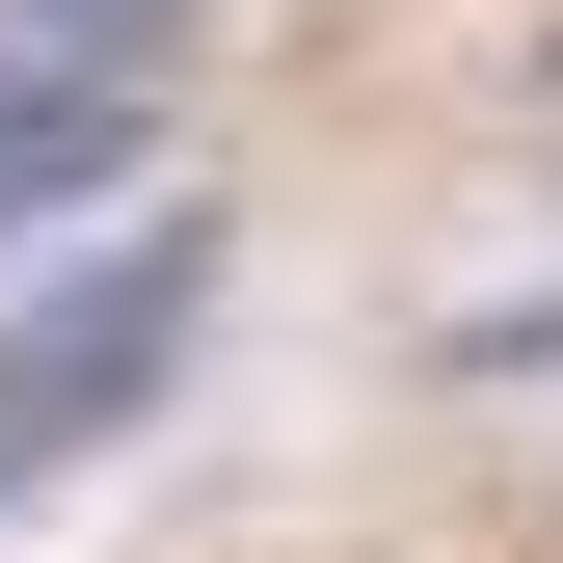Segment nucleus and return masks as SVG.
<instances>
[{"label": "nucleus", "mask_w": 563, "mask_h": 563, "mask_svg": "<svg viewBox=\"0 0 563 563\" xmlns=\"http://www.w3.org/2000/svg\"><path fill=\"white\" fill-rule=\"evenodd\" d=\"M108 216H162V81L0 54V242H108Z\"/></svg>", "instance_id": "2"}, {"label": "nucleus", "mask_w": 563, "mask_h": 563, "mask_svg": "<svg viewBox=\"0 0 563 563\" xmlns=\"http://www.w3.org/2000/svg\"><path fill=\"white\" fill-rule=\"evenodd\" d=\"M188 27H216V0H0V54H54V81H162Z\"/></svg>", "instance_id": "3"}, {"label": "nucleus", "mask_w": 563, "mask_h": 563, "mask_svg": "<svg viewBox=\"0 0 563 563\" xmlns=\"http://www.w3.org/2000/svg\"><path fill=\"white\" fill-rule=\"evenodd\" d=\"M216 268H242V242H216V216L162 188V216L54 242V296H0V510H27L54 456H108L134 402H162L188 349H216Z\"/></svg>", "instance_id": "1"}]
</instances>
